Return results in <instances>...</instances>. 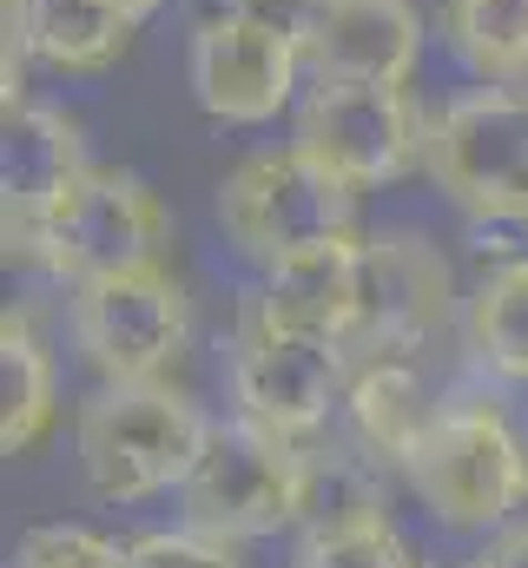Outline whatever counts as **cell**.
<instances>
[{
	"mask_svg": "<svg viewBox=\"0 0 528 568\" xmlns=\"http://www.w3.org/2000/svg\"><path fill=\"white\" fill-rule=\"evenodd\" d=\"M219 232L245 265L277 272L317 245L357 239V185L317 165L297 140L258 145L219 179Z\"/></svg>",
	"mask_w": 528,
	"mask_h": 568,
	"instance_id": "6da1fadb",
	"label": "cell"
},
{
	"mask_svg": "<svg viewBox=\"0 0 528 568\" xmlns=\"http://www.w3.org/2000/svg\"><path fill=\"white\" fill-rule=\"evenodd\" d=\"M73 443H80V476L100 503H145V496L185 489V476L212 443V417L165 377L100 384L80 404Z\"/></svg>",
	"mask_w": 528,
	"mask_h": 568,
	"instance_id": "7a4b0ae2",
	"label": "cell"
},
{
	"mask_svg": "<svg viewBox=\"0 0 528 568\" xmlns=\"http://www.w3.org/2000/svg\"><path fill=\"white\" fill-rule=\"evenodd\" d=\"M225 371H232V404H238L232 417H252L297 443L331 424V410H344V390H351V351L337 337L271 317L258 291L238 297Z\"/></svg>",
	"mask_w": 528,
	"mask_h": 568,
	"instance_id": "3957f363",
	"label": "cell"
},
{
	"mask_svg": "<svg viewBox=\"0 0 528 568\" xmlns=\"http://www.w3.org/2000/svg\"><path fill=\"white\" fill-rule=\"evenodd\" d=\"M423 509L449 529H502L528 503V443L489 397L443 404L436 429L403 463Z\"/></svg>",
	"mask_w": 528,
	"mask_h": 568,
	"instance_id": "277c9868",
	"label": "cell"
},
{
	"mask_svg": "<svg viewBox=\"0 0 528 568\" xmlns=\"http://www.w3.org/2000/svg\"><path fill=\"white\" fill-rule=\"evenodd\" d=\"M423 172L463 219L509 232L528 205V80L469 87L449 106H436Z\"/></svg>",
	"mask_w": 528,
	"mask_h": 568,
	"instance_id": "5b68a950",
	"label": "cell"
},
{
	"mask_svg": "<svg viewBox=\"0 0 528 568\" xmlns=\"http://www.w3.org/2000/svg\"><path fill=\"white\" fill-rule=\"evenodd\" d=\"M304 503H311V449L252 417L212 424L199 469L185 476V523L219 542L277 536L304 523Z\"/></svg>",
	"mask_w": 528,
	"mask_h": 568,
	"instance_id": "8992f818",
	"label": "cell"
},
{
	"mask_svg": "<svg viewBox=\"0 0 528 568\" xmlns=\"http://www.w3.org/2000/svg\"><path fill=\"white\" fill-rule=\"evenodd\" d=\"M165 245H172V212L152 192V179H139L132 165H87L47 212L33 265H47L60 284H87L165 265Z\"/></svg>",
	"mask_w": 528,
	"mask_h": 568,
	"instance_id": "52a82bcc",
	"label": "cell"
},
{
	"mask_svg": "<svg viewBox=\"0 0 528 568\" xmlns=\"http://www.w3.org/2000/svg\"><path fill=\"white\" fill-rule=\"evenodd\" d=\"M291 140L357 192H370L423 165L429 113L416 106L409 80H311L291 113Z\"/></svg>",
	"mask_w": 528,
	"mask_h": 568,
	"instance_id": "ba28073f",
	"label": "cell"
},
{
	"mask_svg": "<svg viewBox=\"0 0 528 568\" xmlns=\"http://www.w3.org/2000/svg\"><path fill=\"white\" fill-rule=\"evenodd\" d=\"M73 344L100 371V384H152L185 357L192 297L165 265H139L113 278L73 284Z\"/></svg>",
	"mask_w": 528,
	"mask_h": 568,
	"instance_id": "9c48e42d",
	"label": "cell"
},
{
	"mask_svg": "<svg viewBox=\"0 0 528 568\" xmlns=\"http://www.w3.org/2000/svg\"><path fill=\"white\" fill-rule=\"evenodd\" d=\"M304 73H311L304 47L291 33L252 20V13H238V7H212L185 40L192 100L219 126H271V120L297 113Z\"/></svg>",
	"mask_w": 528,
	"mask_h": 568,
	"instance_id": "30bf717a",
	"label": "cell"
},
{
	"mask_svg": "<svg viewBox=\"0 0 528 568\" xmlns=\"http://www.w3.org/2000/svg\"><path fill=\"white\" fill-rule=\"evenodd\" d=\"M456 317V272L423 232L364 239V297L351 324V357H416Z\"/></svg>",
	"mask_w": 528,
	"mask_h": 568,
	"instance_id": "8fae6325",
	"label": "cell"
},
{
	"mask_svg": "<svg viewBox=\"0 0 528 568\" xmlns=\"http://www.w3.org/2000/svg\"><path fill=\"white\" fill-rule=\"evenodd\" d=\"M87 140L80 120L60 106H13L0 113V245L7 265H33L40 225L60 205V192L87 172Z\"/></svg>",
	"mask_w": 528,
	"mask_h": 568,
	"instance_id": "7c38bea8",
	"label": "cell"
},
{
	"mask_svg": "<svg viewBox=\"0 0 528 568\" xmlns=\"http://www.w3.org/2000/svg\"><path fill=\"white\" fill-rule=\"evenodd\" d=\"M423 33L416 0H331L304 60L311 80H416Z\"/></svg>",
	"mask_w": 528,
	"mask_h": 568,
	"instance_id": "4fadbf2b",
	"label": "cell"
},
{
	"mask_svg": "<svg viewBox=\"0 0 528 568\" xmlns=\"http://www.w3.org/2000/svg\"><path fill=\"white\" fill-rule=\"evenodd\" d=\"M344 417H351V436H357L377 463L403 469V463L416 456V443L436 429L443 404H436L429 377L416 371V357H351Z\"/></svg>",
	"mask_w": 528,
	"mask_h": 568,
	"instance_id": "5bb4252c",
	"label": "cell"
},
{
	"mask_svg": "<svg viewBox=\"0 0 528 568\" xmlns=\"http://www.w3.org/2000/svg\"><path fill=\"white\" fill-rule=\"evenodd\" d=\"M258 297L271 304V317L351 344L357 297H364V232L357 239H337V245H317V252L277 265V272H264Z\"/></svg>",
	"mask_w": 528,
	"mask_h": 568,
	"instance_id": "9a60e30c",
	"label": "cell"
},
{
	"mask_svg": "<svg viewBox=\"0 0 528 568\" xmlns=\"http://www.w3.org/2000/svg\"><path fill=\"white\" fill-rule=\"evenodd\" d=\"M7 20H20L33 67L47 73H106L132 47V27L106 0H0Z\"/></svg>",
	"mask_w": 528,
	"mask_h": 568,
	"instance_id": "2e32d148",
	"label": "cell"
},
{
	"mask_svg": "<svg viewBox=\"0 0 528 568\" xmlns=\"http://www.w3.org/2000/svg\"><path fill=\"white\" fill-rule=\"evenodd\" d=\"M60 417V377H53V351L33 331L27 304H7L0 317V449L27 456Z\"/></svg>",
	"mask_w": 528,
	"mask_h": 568,
	"instance_id": "e0dca14e",
	"label": "cell"
},
{
	"mask_svg": "<svg viewBox=\"0 0 528 568\" xmlns=\"http://www.w3.org/2000/svg\"><path fill=\"white\" fill-rule=\"evenodd\" d=\"M436 33L476 87L528 80V0H443Z\"/></svg>",
	"mask_w": 528,
	"mask_h": 568,
	"instance_id": "ac0fdd59",
	"label": "cell"
},
{
	"mask_svg": "<svg viewBox=\"0 0 528 568\" xmlns=\"http://www.w3.org/2000/svg\"><path fill=\"white\" fill-rule=\"evenodd\" d=\"M463 337H469V357L502 377V384H528V252L516 258H496L469 304H463Z\"/></svg>",
	"mask_w": 528,
	"mask_h": 568,
	"instance_id": "d6986e66",
	"label": "cell"
},
{
	"mask_svg": "<svg viewBox=\"0 0 528 568\" xmlns=\"http://www.w3.org/2000/svg\"><path fill=\"white\" fill-rule=\"evenodd\" d=\"M291 568H416V549L396 536L384 509H351L331 523H304Z\"/></svg>",
	"mask_w": 528,
	"mask_h": 568,
	"instance_id": "ffe728a7",
	"label": "cell"
},
{
	"mask_svg": "<svg viewBox=\"0 0 528 568\" xmlns=\"http://www.w3.org/2000/svg\"><path fill=\"white\" fill-rule=\"evenodd\" d=\"M13 568H126V549L87 523H40L20 536Z\"/></svg>",
	"mask_w": 528,
	"mask_h": 568,
	"instance_id": "44dd1931",
	"label": "cell"
},
{
	"mask_svg": "<svg viewBox=\"0 0 528 568\" xmlns=\"http://www.w3.org/2000/svg\"><path fill=\"white\" fill-rule=\"evenodd\" d=\"M126 568H238V562H232V542L185 523V529H152V536L126 542Z\"/></svg>",
	"mask_w": 528,
	"mask_h": 568,
	"instance_id": "7402d4cb",
	"label": "cell"
},
{
	"mask_svg": "<svg viewBox=\"0 0 528 568\" xmlns=\"http://www.w3.org/2000/svg\"><path fill=\"white\" fill-rule=\"evenodd\" d=\"M219 7L252 13V20H264V27L291 33L297 47H311V33H317V27H324V13H331V0H219Z\"/></svg>",
	"mask_w": 528,
	"mask_h": 568,
	"instance_id": "603a6c76",
	"label": "cell"
},
{
	"mask_svg": "<svg viewBox=\"0 0 528 568\" xmlns=\"http://www.w3.org/2000/svg\"><path fill=\"white\" fill-rule=\"evenodd\" d=\"M483 568H528V523H509L483 556H476Z\"/></svg>",
	"mask_w": 528,
	"mask_h": 568,
	"instance_id": "cb8c5ba5",
	"label": "cell"
},
{
	"mask_svg": "<svg viewBox=\"0 0 528 568\" xmlns=\"http://www.w3.org/2000/svg\"><path fill=\"white\" fill-rule=\"evenodd\" d=\"M106 7H120V13H126L132 27H145V20H152V13H159L165 0H106Z\"/></svg>",
	"mask_w": 528,
	"mask_h": 568,
	"instance_id": "d4e9b609",
	"label": "cell"
},
{
	"mask_svg": "<svg viewBox=\"0 0 528 568\" xmlns=\"http://www.w3.org/2000/svg\"><path fill=\"white\" fill-rule=\"evenodd\" d=\"M509 232H522V245H528V205L516 212V225H509Z\"/></svg>",
	"mask_w": 528,
	"mask_h": 568,
	"instance_id": "484cf974",
	"label": "cell"
},
{
	"mask_svg": "<svg viewBox=\"0 0 528 568\" xmlns=\"http://www.w3.org/2000/svg\"><path fill=\"white\" fill-rule=\"evenodd\" d=\"M463 568H483V562H463Z\"/></svg>",
	"mask_w": 528,
	"mask_h": 568,
	"instance_id": "4316f807",
	"label": "cell"
}]
</instances>
